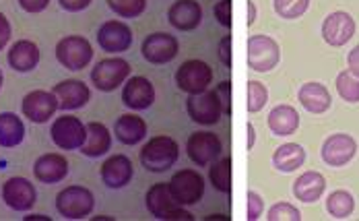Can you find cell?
<instances>
[{
	"mask_svg": "<svg viewBox=\"0 0 359 221\" xmlns=\"http://www.w3.org/2000/svg\"><path fill=\"white\" fill-rule=\"evenodd\" d=\"M180 157V147L176 143V139L168 137V135H157V137H151L141 149V166H143L147 172H153V174H163L168 172L170 168L176 166Z\"/></svg>",
	"mask_w": 359,
	"mask_h": 221,
	"instance_id": "obj_1",
	"label": "cell"
},
{
	"mask_svg": "<svg viewBox=\"0 0 359 221\" xmlns=\"http://www.w3.org/2000/svg\"><path fill=\"white\" fill-rule=\"evenodd\" d=\"M144 205L149 209V213L155 220L161 221H192L194 215L190 211H186V207L178 205L168 188V182H157L153 185L147 194H144Z\"/></svg>",
	"mask_w": 359,
	"mask_h": 221,
	"instance_id": "obj_2",
	"label": "cell"
},
{
	"mask_svg": "<svg viewBox=\"0 0 359 221\" xmlns=\"http://www.w3.org/2000/svg\"><path fill=\"white\" fill-rule=\"evenodd\" d=\"M95 209V196L85 186H67L56 196V211L65 220L89 217Z\"/></svg>",
	"mask_w": 359,
	"mask_h": 221,
	"instance_id": "obj_3",
	"label": "cell"
},
{
	"mask_svg": "<svg viewBox=\"0 0 359 221\" xmlns=\"http://www.w3.org/2000/svg\"><path fill=\"white\" fill-rule=\"evenodd\" d=\"M56 60L67 71H83L93 60V46L83 36L62 37L56 43Z\"/></svg>",
	"mask_w": 359,
	"mask_h": 221,
	"instance_id": "obj_4",
	"label": "cell"
},
{
	"mask_svg": "<svg viewBox=\"0 0 359 221\" xmlns=\"http://www.w3.org/2000/svg\"><path fill=\"white\" fill-rule=\"evenodd\" d=\"M130 62L120 58V56H114V58H104L100 60L93 71H91V83L95 85L97 91H116L120 85L126 83V79L130 76Z\"/></svg>",
	"mask_w": 359,
	"mask_h": 221,
	"instance_id": "obj_5",
	"label": "cell"
},
{
	"mask_svg": "<svg viewBox=\"0 0 359 221\" xmlns=\"http://www.w3.org/2000/svg\"><path fill=\"white\" fill-rule=\"evenodd\" d=\"M168 188L174 196V201L182 207H190L203 201L205 196V178L196 172V170H180L172 176V180L168 182Z\"/></svg>",
	"mask_w": 359,
	"mask_h": 221,
	"instance_id": "obj_6",
	"label": "cell"
},
{
	"mask_svg": "<svg viewBox=\"0 0 359 221\" xmlns=\"http://www.w3.org/2000/svg\"><path fill=\"white\" fill-rule=\"evenodd\" d=\"M211 83H213V69L201 58H190L182 62L176 71V85L180 91L188 95L207 91Z\"/></svg>",
	"mask_w": 359,
	"mask_h": 221,
	"instance_id": "obj_7",
	"label": "cell"
},
{
	"mask_svg": "<svg viewBox=\"0 0 359 221\" xmlns=\"http://www.w3.org/2000/svg\"><path fill=\"white\" fill-rule=\"evenodd\" d=\"M281 60V48L271 36L256 34L248 37V67L256 73L273 71Z\"/></svg>",
	"mask_w": 359,
	"mask_h": 221,
	"instance_id": "obj_8",
	"label": "cell"
},
{
	"mask_svg": "<svg viewBox=\"0 0 359 221\" xmlns=\"http://www.w3.org/2000/svg\"><path fill=\"white\" fill-rule=\"evenodd\" d=\"M50 137L54 145L62 151H74L81 149V145L87 139V124L81 122V118L72 114H62L56 118L50 126Z\"/></svg>",
	"mask_w": 359,
	"mask_h": 221,
	"instance_id": "obj_9",
	"label": "cell"
},
{
	"mask_svg": "<svg viewBox=\"0 0 359 221\" xmlns=\"http://www.w3.org/2000/svg\"><path fill=\"white\" fill-rule=\"evenodd\" d=\"M223 151V143L217 137L215 133L209 130H198L192 133L186 141V153L190 157L192 163H196L198 168H207L215 161L217 157Z\"/></svg>",
	"mask_w": 359,
	"mask_h": 221,
	"instance_id": "obj_10",
	"label": "cell"
},
{
	"mask_svg": "<svg viewBox=\"0 0 359 221\" xmlns=\"http://www.w3.org/2000/svg\"><path fill=\"white\" fill-rule=\"evenodd\" d=\"M186 112H188L190 120H194L196 124H203V126H213L223 116V108H221V102H219L217 93L209 91V89L203 91V93L188 95Z\"/></svg>",
	"mask_w": 359,
	"mask_h": 221,
	"instance_id": "obj_11",
	"label": "cell"
},
{
	"mask_svg": "<svg viewBox=\"0 0 359 221\" xmlns=\"http://www.w3.org/2000/svg\"><path fill=\"white\" fill-rule=\"evenodd\" d=\"M60 110V102L54 95V91H43V89H36L29 91L23 102H21V112L23 116L34 122V124H43L48 122L56 112Z\"/></svg>",
	"mask_w": 359,
	"mask_h": 221,
	"instance_id": "obj_12",
	"label": "cell"
},
{
	"mask_svg": "<svg viewBox=\"0 0 359 221\" xmlns=\"http://www.w3.org/2000/svg\"><path fill=\"white\" fill-rule=\"evenodd\" d=\"M2 201L6 203L8 209L25 213V211L34 209V205H36V186L23 176H13L2 185Z\"/></svg>",
	"mask_w": 359,
	"mask_h": 221,
	"instance_id": "obj_13",
	"label": "cell"
},
{
	"mask_svg": "<svg viewBox=\"0 0 359 221\" xmlns=\"http://www.w3.org/2000/svg\"><path fill=\"white\" fill-rule=\"evenodd\" d=\"M180 43L176 36H170L165 32H155L144 37L141 46V54L151 65H168L178 56Z\"/></svg>",
	"mask_w": 359,
	"mask_h": 221,
	"instance_id": "obj_14",
	"label": "cell"
},
{
	"mask_svg": "<svg viewBox=\"0 0 359 221\" xmlns=\"http://www.w3.org/2000/svg\"><path fill=\"white\" fill-rule=\"evenodd\" d=\"M358 153V141L347 133H334L323 143L320 155L323 161L330 168H343L347 166Z\"/></svg>",
	"mask_w": 359,
	"mask_h": 221,
	"instance_id": "obj_15",
	"label": "cell"
},
{
	"mask_svg": "<svg viewBox=\"0 0 359 221\" xmlns=\"http://www.w3.org/2000/svg\"><path fill=\"white\" fill-rule=\"evenodd\" d=\"M133 39V29L118 19H109L97 29V46L108 54H120L130 50Z\"/></svg>",
	"mask_w": 359,
	"mask_h": 221,
	"instance_id": "obj_16",
	"label": "cell"
},
{
	"mask_svg": "<svg viewBox=\"0 0 359 221\" xmlns=\"http://www.w3.org/2000/svg\"><path fill=\"white\" fill-rule=\"evenodd\" d=\"M353 36H355V19L345 11H334L323 21V39L332 48L345 46L347 41H351Z\"/></svg>",
	"mask_w": 359,
	"mask_h": 221,
	"instance_id": "obj_17",
	"label": "cell"
},
{
	"mask_svg": "<svg viewBox=\"0 0 359 221\" xmlns=\"http://www.w3.org/2000/svg\"><path fill=\"white\" fill-rule=\"evenodd\" d=\"M122 104L135 112L149 110L155 104V87L147 76H128L122 89Z\"/></svg>",
	"mask_w": 359,
	"mask_h": 221,
	"instance_id": "obj_18",
	"label": "cell"
},
{
	"mask_svg": "<svg viewBox=\"0 0 359 221\" xmlns=\"http://www.w3.org/2000/svg\"><path fill=\"white\" fill-rule=\"evenodd\" d=\"M34 176L43 185H58L69 176V159L60 153H43L34 163Z\"/></svg>",
	"mask_w": 359,
	"mask_h": 221,
	"instance_id": "obj_19",
	"label": "cell"
},
{
	"mask_svg": "<svg viewBox=\"0 0 359 221\" xmlns=\"http://www.w3.org/2000/svg\"><path fill=\"white\" fill-rule=\"evenodd\" d=\"M54 95L60 102V110H81L91 100V89L79 79H65L54 85Z\"/></svg>",
	"mask_w": 359,
	"mask_h": 221,
	"instance_id": "obj_20",
	"label": "cell"
},
{
	"mask_svg": "<svg viewBox=\"0 0 359 221\" xmlns=\"http://www.w3.org/2000/svg\"><path fill=\"white\" fill-rule=\"evenodd\" d=\"M168 21L178 32H192L203 23V6L196 0H176L168 11Z\"/></svg>",
	"mask_w": 359,
	"mask_h": 221,
	"instance_id": "obj_21",
	"label": "cell"
},
{
	"mask_svg": "<svg viewBox=\"0 0 359 221\" xmlns=\"http://www.w3.org/2000/svg\"><path fill=\"white\" fill-rule=\"evenodd\" d=\"M100 174H102L104 185L108 186V188L118 190V188H124L126 185H130V180L135 176V166H133V161L126 155L118 153V155L108 157L102 163V172Z\"/></svg>",
	"mask_w": 359,
	"mask_h": 221,
	"instance_id": "obj_22",
	"label": "cell"
},
{
	"mask_svg": "<svg viewBox=\"0 0 359 221\" xmlns=\"http://www.w3.org/2000/svg\"><path fill=\"white\" fill-rule=\"evenodd\" d=\"M39 48H37L36 41L32 39H19L11 46L8 54H6V60L11 65L13 71L17 73H32L36 71L37 65H39Z\"/></svg>",
	"mask_w": 359,
	"mask_h": 221,
	"instance_id": "obj_23",
	"label": "cell"
},
{
	"mask_svg": "<svg viewBox=\"0 0 359 221\" xmlns=\"http://www.w3.org/2000/svg\"><path fill=\"white\" fill-rule=\"evenodd\" d=\"M297 100L310 114H324L332 106V98H330L328 89L323 83H316V81L304 83L297 91Z\"/></svg>",
	"mask_w": 359,
	"mask_h": 221,
	"instance_id": "obj_24",
	"label": "cell"
},
{
	"mask_svg": "<svg viewBox=\"0 0 359 221\" xmlns=\"http://www.w3.org/2000/svg\"><path fill=\"white\" fill-rule=\"evenodd\" d=\"M114 135L122 145H139L147 137V122L139 114H122L114 124Z\"/></svg>",
	"mask_w": 359,
	"mask_h": 221,
	"instance_id": "obj_25",
	"label": "cell"
},
{
	"mask_svg": "<svg viewBox=\"0 0 359 221\" xmlns=\"http://www.w3.org/2000/svg\"><path fill=\"white\" fill-rule=\"evenodd\" d=\"M326 190V178L320 172H304L293 182V196L302 203H316L320 201Z\"/></svg>",
	"mask_w": 359,
	"mask_h": 221,
	"instance_id": "obj_26",
	"label": "cell"
},
{
	"mask_svg": "<svg viewBox=\"0 0 359 221\" xmlns=\"http://www.w3.org/2000/svg\"><path fill=\"white\" fill-rule=\"evenodd\" d=\"M266 124H269L273 135L289 137V135H293L299 128V114H297V110L293 106L281 104V106H275L273 110L269 112Z\"/></svg>",
	"mask_w": 359,
	"mask_h": 221,
	"instance_id": "obj_27",
	"label": "cell"
},
{
	"mask_svg": "<svg viewBox=\"0 0 359 221\" xmlns=\"http://www.w3.org/2000/svg\"><path fill=\"white\" fill-rule=\"evenodd\" d=\"M111 149V135L104 122L87 124V139L81 145V153L87 157H102Z\"/></svg>",
	"mask_w": 359,
	"mask_h": 221,
	"instance_id": "obj_28",
	"label": "cell"
},
{
	"mask_svg": "<svg viewBox=\"0 0 359 221\" xmlns=\"http://www.w3.org/2000/svg\"><path fill=\"white\" fill-rule=\"evenodd\" d=\"M25 139V124L15 112H0V147L13 149Z\"/></svg>",
	"mask_w": 359,
	"mask_h": 221,
	"instance_id": "obj_29",
	"label": "cell"
},
{
	"mask_svg": "<svg viewBox=\"0 0 359 221\" xmlns=\"http://www.w3.org/2000/svg\"><path fill=\"white\" fill-rule=\"evenodd\" d=\"M304 161H306V149L297 143H285L279 149H275L273 153V166L283 174H291L299 170Z\"/></svg>",
	"mask_w": 359,
	"mask_h": 221,
	"instance_id": "obj_30",
	"label": "cell"
},
{
	"mask_svg": "<svg viewBox=\"0 0 359 221\" xmlns=\"http://www.w3.org/2000/svg\"><path fill=\"white\" fill-rule=\"evenodd\" d=\"M355 211V199L349 190H334L326 199V213L334 220H347Z\"/></svg>",
	"mask_w": 359,
	"mask_h": 221,
	"instance_id": "obj_31",
	"label": "cell"
},
{
	"mask_svg": "<svg viewBox=\"0 0 359 221\" xmlns=\"http://www.w3.org/2000/svg\"><path fill=\"white\" fill-rule=\"evenodd\" d=\"M209 180L217 192H223V194L231 192V157H223V159L211 163Z\"/></svg>",
	"mask_w": 359,
	"mask_h": 221,
	"instance_id": "obj_32",
	"label": "cell"
},
{
	"mask_svg": "<svg viewBox=\"0 0 359 221\" xmlns=\"http://www.w3.org/2000/svg\"><path fill=\"white\" fill-rule=\"evenodd\" d=\"M337 93L341 95V100L349 102V104H358L359 102V76L353 74L349 69L343 73L337 74Z\"/></svg>",
	"mask_w": 359,
	"mask_h": 221,
	"instance_id": "obj_33",
	"label": "cell"
},
{
	"mask_svg": "<svg viewBox=\"0 0 359 221\" xmlns=\"http://www.w3.org/2000/svg\"><path fill=\"white\" fill-rule=\"evenodd\" d=\"M273 6L281 19L293 21L306 15V11L310 8V0H273Z\"/></svg>",
	"mask_w": 359,
	"mask_h": 221,
	"instance_id": "obj_34",
	"label": "cell"
},
{
	"mask_svg": "<svg viewBox=\"0 0 359 221\" xmlns=\"http://www.w3.org/2000/svg\"><path fill=\"white\" fill-rule=\"evenodd\" d=\"M108 6L122 19H137L147 8V0H108Z\"/></svg>",
	"mask_w": 359,
	"mask_h": 221,
	"instance_id": "obj_35",
	"label": "cell"
},
{
	"mask_svg": "<svg viewBox=\"0 0 359 221\" xmlns=\"http://www.w3.org/2000/svg\"><path fill=\"white\" fill-rule=\"evenodd\" d=\"M269 102V89L260 81H248V112L256 114Z\"/></svg>",
	"mask_w": 359,
	"mask_h": 221,
	"instance_id": "obj_36",
	"label": "cell"
},
{
	"mask_svg": "<svg viewBox=\"0 0 359 221\" xmlns=\"http://www.w3.org/2000/svg\"><path fill=\"white\" fill-rule=\"evenodd\" d=\"M269 221H299L302 220V211L291 205V203H277L269 209L266 213Z\"/></svg>",
	"mask_w": 359,
	"mask_h": 221,
	"instance_id": "obj_37",
	"label": "cell"
},
{
	"mask_svg": "<svg viewBox=\"0 0 359 221\" xmlns=\"http://www.w3.org/2000/svg\"><path fill=\"white\" fill-rule=\"evenodd\" d=\"M248 209H246V220L248 221H256L262 217V211H264V199L256 192V190H250L248 192Z\"/></svg>",
	"mask_w": 359,
	"mask_h": 221,
	"instance_id": "obj_38",
	"label": "cell"
},
{
	"mask_svg": "<svg viewBox=\"0 0 359 221\" xmlns=\"http://www.w3.org/2000/svg\"><path fill=\"white\" fill-rule=\"evenodd\" d=\"M217 98L221 102V108L225 116H231V81H221L215 89Z\"/></svg>",
	"mask_w": 359,
	"mask_h": 221,
	"instance_id": "obj_39",
	"label": "cell"
},
{
	"mask_svg": "<svg viewBox=\"0 0 359 221\" xmlns=\"http://www.w3.org/2000/svg\"><path fill=\"white\" fill-rule=\"evenodd\" d=\"M213 13H215V19L219 21V25H223V27H231V0H219L215 4V8H213Z\"/></svg>",
	"mask_w": 359,
	"mask_h": 221,
	"instance_id": "obj_40",
	"label": "cell"
},
{
	"mask_svg": "<svg viewBox=\"0 0 359 221\" xmlns=\"http://www.w3.org/2000/svg\"><path fill=\"white\" fill-rule=\"evenodd\" d=\"M217 56L225 69H231V36H223L217 48Z\"/></svg>",
	"mask_w": 359,
	"mask_h": 221,
	"instance_id": "obj_41",
	"label": "cell"
},
{
	"mask_svg": "<svg viewBox=\"0 0 359 221\" xmlns=\"http://www.w3.org/2000/svg\"><path fill=\"white\" fill-rule=\"evenodd\" d=\"M17 2L25 13H32V15L43 13L48 8V4H50V0H17Z\"/></svg>",
	"mask_w": 359,
	"mask_h": 221,
	"instance_id": "obj_42",
	"label": "cell"
},
{
	"mask_svg": "<svg viewBox=\"0 0 359 221\" xmlns=\"http://www.w3.org/2000/svg\"><path fill=\"white\" fill-rule=\"evenodd\" d=\"M11 36H13V27H11V21L6 19L4 13H0V50L6 48V43L11 41Z\"/></svg>",
	"mask_w": 359,
	"mask_h": 221,
	"instance_id": "obj_43",
	"label": "cell"
},
{
	"mask_svg": "<svg viewBox=\"0 0 359 221\" xmlns=\"http://www.w3.org/2000/svg\"><path fill=\"white\" fill-rule=\"evenodd\" d=\"M60 6L69 13H79V11H85L93 0H58Z\"/></svg>",
	"mask_w": 359,
	"mask_h": 221,
	"instance_id": "obj_44",
	"label": "cell"
},
{
	"mask_svg": "<svg viewBox=\"0 0 359 221\" xmlns=\"http://www.w3.org/2000/svg\"><path fill=\"white\" fill-rule=\"evenodd\" d=\"M347 67H349L351 73L359 76V43L349 52V56H347Z\"/></svg>",
	"mask_w": 359,
	"mask_h": 221,
	"instance_id": "obj_45",
	"label": "cell"
},
{
	"mask_svg": "<svg viewBox=\"0 0 359 221\" xmlns=\"http://www.w3.org/2000/svg\"><path fill=\"white\" fill-rule=\"evenodd\" d=\"M246 8H248V25H254L256 23V15H258V11H256V4H254V0H246Z\"/></svg>",
	"mask_w": 359,
	"mask_h": 221,
	"instance_id": "obj_46",
	"label": "cell"
},
{
	"mask_svg": "<svg viewBox=\"0 0 359 221\" xmlns=\"http://www.w3.org/2000/svg\"><path fill=\"white\" fill-rule=\"evenodd\" d=\"M246 133H248V145H246V149L252 151V149H254V143H256V128H254V124H252V122L246 124Z\"/></svg>",
	"mask_w": 359,
	"mask_h": 221,
	"instance_id": "obj_47",
	"label": "cell"
},
{
	"mask_svg": "<svg viewBox=\"0 0 359 221\" xmlns=\"http://www.w3.org/2000/svg\"><path fill=\"white\" fill-rule=\"evenodd\" d=\"M231 217H227V215H221V213H215V215H207L205 221H229Z\"/></svg>",
	"mask_w": 359,
	"mask_h": 221,
	"instance_id": "obj_48",
	"label": "cell"
},
{
	"mask_svg": "<svg viewBox=\"0 0 359 221\" xmlns=\"http://www.w3.org/2000/svg\"><path fill=\"white\" fill-rule=\"evenodd\" d=\"M25 221H50L52 217H48V215H27V217H23Z\"/></svg>",
	"mask_w": 359,
	"mask_h": 221,
	"instance_id": "obj_49",
	"label": "cell"
},
{
	"mask_svg": "<svg viewBox=\"0 0 359 221\" xmlns=\"http://www.w3.org/2000/svg\"><path fill=\"white\" fill-rule=\"evenodd\" d=\"M2 81H4V76H2V69H0V89H2Z\"/></svg>",
	"mask_w": 359,
	"mask_h": 221,
	"instance_id": "obj_50",
	"label": "cell"
}]
</instances>
